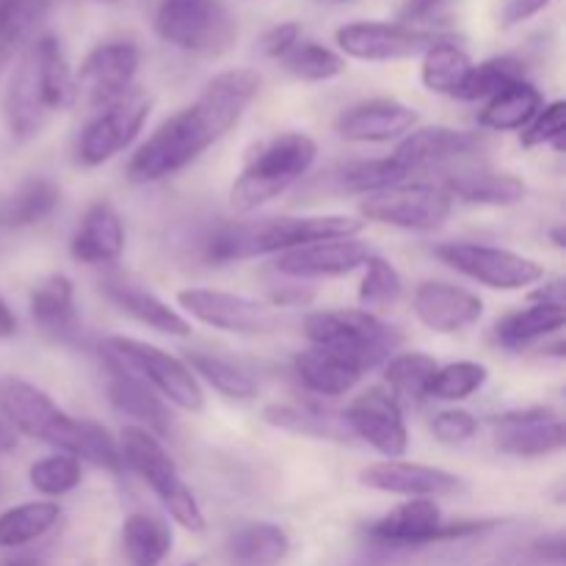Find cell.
<instances>
[{
    "label": "cell",
    "mask_w": 566,
    "mask_h": 566,
    "mask_svg": "<svg viewBox=\"0 0 566 566\" xmlns=\"http://www.w3.org/2000/svg\"><path fill=\"white\" fill-rule=\"evenodd\" d=\"M260 83V75L249 66H235L210 77L191 105L160 122L158 130L133 153L127 177L133 182H158L186 169L241 122L258 97Z\"/></svg>",
    "instance_id": "obj_1"
},
{
    "label": "cell",
    "mask_w": 566,
    "mask_h": 566,
    "mask_svg": "<svg viewBox=\"0 0 566 566\" xmlns=\"http://www.w3.org/2000/svg\"><path fill=\"white\" fill-rule=\"evenodd\" d=\"M0 418L31 440L48 442L55 451L72 453L75 459L92 462L94 468L119 473V442L99 423L75 420L53 398L20 376H0Z\"/></svg>",
    "instance_id": "obj_2"
},
{
    "label": "cell",
    "mask_w": 566,
    "mask_h": 566,
    "mask_svg": "<svg viewBox=\"0 0 566 566\" xmlns=\"http://www.w3.org/2000/svg\"><path fill=\"white\" fill-rule=\"evenodd\" d=\"M77 103L75 70L59 36L42 33L31 39L20 53L3 99V116L9 136L17 144L36 138L53 114Z\"/></svg>",
    "instance_id": "obj_3"
},
{
    "label": "cell",
    "mask_w": 566,
    "mask_h": 566,
    "mask_svg": "<svg viewBox=\"0 0 566 566\" xmlns=\"http://www.w3.org/2000/svg\"><path fill=\"white\" fill-rule=\"evenodd\" d=\"M363 219L343 213L326 216H280V219L235 221L224 224L208 238L205 258L210 263H238V260L282 254L304 243L329 241V238H357Z\"/></svg>",
    "instance_id": "obj_4"
},
{
    "label": "cell",
    "mask_w": 566,
    "mask_h": 566,
    "mask_svg": "<svg viewBox=\"0 0 566 566\" xmlns=\"http://www.w3.org/2000/svg\"><path fill=\"white\" fill-rule=\"evenodd\" d=\"M318 147L307 133H280L258 144L230 188V205L238 213H249L274 202L293 182L313 169Z\"/></svg>",
    "instance_id": "obj_5"
},
{
    "label": "cell",
    "mask_w": 566,
    "mask_h": 566,
    "mask_svg": "<svg viewBox=\"0 0 566 566\" xmlns=\"http://www.w3.org/2000/svg\"><path fill=\"white\" fill-rule=\"evenodd\" d=\"M105 365L136 376L138 381L158 392L166 403H175L182 412H199L205 407V392L193 370L175 354L136 340V337H105L103 340Z\"/></svg>",
    "instance_id": "obj_6"
},
{
    "label": "cell",
    "mask_w": 566,
    "mask_h": 566,
    "mask_svg": "<svg viewBox=\"0 0 566 566\" xmlns=\"http://www.w3.org/2000/svg\"><path fill=\"white\" fill-rule=\"evenodd\" d=\"M119 453L122 464L130 468L153 490V495L158 497L160 506L169 512V517L177 525H182L186 531H193V534H199L205 528V514L199 509L197 497L188 490L175 459L166 453L158 437L133 423L125 426L119 437Z\"/></svg>",
    "instance_id": "obj_7"
},
{
    "label": "cell",
    "mask_w": 566,
    "mask_h": 566,
    "mask_svg": "<svg viewBox=\"0 0 566 566\" xmlns=\"http://www.w3.org/2000/svg\"><path fill=\"white\" fill-rule=\"evenodd\" d=\"M304 335L313 346L332 348L359 368L370 370L392 357L401 346V335L387 326L379 315L365 310H318L304 318Z\"/></svg>",
    "instance_id": "obj_8"
},
{
    "label": "cell",
    "mask_w": 566,
    "mask_h": 566,
    "mask_svg": "<svg viewBox=\"0 0 566 566\" xmlns=\"http://www.w3.org/2000/svg\"><path fill=\"white\" fill-rule=\"evenodd\" d=\"M495 523H475V520H459L446 523L440 506L431 497H409L407 503L387 512L385 517L374 520L365 528L370 545L387 553L420 551V547L446 545V542L468 539V536L484 534Z\"/></svg>",
    "instance_id": "obj_9"
},
{
    "label": "cell",
    "mask_w": 566,
    "mask_h": 566,
    "mask_svg": "<svg viewBox=\"0 0 566 566\" xmlns=\"http://www.w3.org/2000/svg\"><path fill=\"white\" fill-rule=\"evenodd\" d=\"M155 33L186 53L224 55L235 44L238 22L221 0H164Z\"/></svg>",
    "instance_id": "obj_10"
},
{
    "label": "cell",
    "mask_w": 566,
    "mask_h": 566,
    "mask_svg": "<svg viewBox=\"0 0 566 566\" xmlns=\"http://www.w3.org/2000/svg\"><path fill=\"white\" fill-rule=\"evenodd\" d=\"M434 254L448 269L459 271L468 280L492 287V291H523V287L542 282V276H545V269L534 258H525L512 249L486 247V243H440Z\"/></svg>",
    "instance_id": "obj_11"
},
{
    "label": "cell",
    "mask_w": 566,
    "mask_h": 566,
    "mask_svg": "<svg viewBox=\"0 0 566 566\" xmlns=\"http://www.w3.org/2000/svg\"><path fill=\"white\" fill-rule=\"evenodd\" d=\"M451 208L453 199L440 186L423 182H403L390 191L370 193L359 202V213L368 221L418 232H431L446 224Z\"/></svg>",
    "instance_id": "obj_12"
},
{
    "label": "cell",
    "mask_w": 566,
    "mask_h": 566,
    "mask_svg": "<svg viewBox=\"0 0 566 566\" xmlns=\"http://www.w3.org/2000/svg\"><path fill=\"white\" fill-rule=\"evenodd\" d=\"M149 111H153V97L144 92H136V88L130 94H125L119 103L99 111L83 127L81 138H77V160L83 166H99L105 160L116 158L119 153H125L136 142L138 133H142L144 122L149 119Z\"/></svg>",
    "instance_id": "obj_13"
},
{
    "label": "cell",
    "mask_w": 566,
    "mask_h": 566,
    "mask_svg": "<svg viewBox=\"0 0 566 566\" xmlns=\"http://www.w3.org/2000/svg\"><path fill=\"white\" fill-rule=\"evenodd\" d=\"M177 304L199 324L232 332V335H269L280 324L271 304L241 296V293L216 291V287H186L177 293Z\"/></svg>",
    "instance_id": "obj_14"
},
{
    "label": "cell",
    "mask_w": 566,
    "mask_h": 566,
    "mask_svg": "<svg viewBox=\"0 0 566 566\" xmlns=\"http://www.w3.org/2000/svg\"><path fill=\"white\" fill-rule=\"evenodd\" d=\"M138 64H142V53L133 42L116 39V42L97 44L75 72L77 99L99 111L119 103L125 94L133 92Z\"/></svg>",
    "instance_id": "obj_15"
},
{
    "label": "cell",
    "mask_w": 566,
    "mask_h": 566,
    "mask_svg": "<svg viewBox=\"0 0 566 566\" xmlns=\"http://www.w3.org/2000/svg\"><path fill=\"white\" fill-rule=\"evenodd\" d=\"M352 437L368 442L385 459H398L409 448V431L403 423L401 403L385 387H368L343 412Z\"/></svg>",
    "instance_id": "obj_16"
},
{
    "label": "cell",
    "mask_w": 566,
    "mask_h": 566,
    "mask_svg": "<svg viewBox=\"0 0 566 566\" xmlns=\"http://www.w3.org/2000/svg\"><path fill=\"white\" fill-rule=\"evenodd\" d=\"M437 33L418 31L403 22H348L337 28L335 42L346 55L359 61H403L423 55L437 42Z\"/></svg>",
    "instance_id": "obj_17"
},
{
    "label": "cell",
    "mask_w": 566,
    "mask_h": 566,
    "mask_svg": "<svg viewBox=\"0 0 566 566\" xmlns=\"http://www.w3.org/2000/svg\"><path fill=\"white\" fill-rule=\"evenodd\" d=\"M495 448L506 457L539 459L562 451L566 434L564 420L553 409H514L492 418Z\"/></svg>",
    "instance_id": "obj_18"
},
{
    "label": "cell",
    "mask_w": 566,
    "mask_h": 566,
    "mask_svg": "<svg viewBox=\"0 0 566 566\" xmlns=\"http://www.w3.org/2000/svg\"><path fill=\"white\" fill-rule=\"evenodd\" d=\"M370 254V247L359 238H329L276 254L274 269L291 280H326L363 269Z\"/></svg>",
    "instance_id": "obj_19"
},
{
    "label": "cell",
    "mask_w": 566,
    "mask_h": 566,
    "mask_svg": "<svg viewBox=\"0 0 566 566\" xmlns=\"http://www.w3.org/2000/svg\"><path fill=\"white\" fill-rule=\"evenodd\" d=\"M359 481L368 490L387 492V495L431 497V501L462 492V481L453 473H446L440 468H429V464L398 462V459L368 464V468L359 470Z\"/></svg>",
    "instance_id": "obj_20"
},
{
    "label": "cell",
    "mask_w": 566,
    "mask_h": 566,
    "mask_svg": "<svg viewBox=\"0 0 566 566\" xmlns=\"http://www.w3.org/2000/svg\"><path fill=\"white\" fill-rule=\"evenodd\" d=\"M418 111L390 97L365 99L343 111L335 122L337 136L346 142H392L418 127Z\"/></svg>",
    "instance_id": "obj_21"
},
{
    "label": "cell",
    "mask_w": 566,
    "mask_h": 566,
    "mask_svg": "<svg viewBox=\"0 0 566 566\" xmlns=\"http://www.w3.org/2000/svg\"><path fill=\"white\" fill-rule=\"evenodd\" d=\"M481 147H484V138L479 133L453 130V127H420V130H412L403 136V142L398 144L392 158L409 175H418V171L431 169V166H446L470 158Z\"/></svg>",
    "instance_id": "obj_22"
},
{
    "label": "cell",
    "mask_w": 566,
    "mask_h": 566,
    "mask_svg": "<svg viewBox=\"0 0 566 566\" xmlns=\"http://www.w3.org/2000/svg\"><path fill=\"white\" fill-rule=\"evenodd\" d=\"M412 310L426 329L437 335H453L479 324L484 315V302L475 293L448 282H423L412 298Z\"/></svg>",
    "instance_id": "obj_23"
},
{
    "label": "cell",
    "mask_w": 566,
    "mask_h": 566,
    "mask_svg": "<svg viewBox=\"0 0 566 566\" xmlns=\"http://www.w3.org/2000/svg\"><path fill=\"white\" fill-rule=\"evenodd\" d=\"M70 252L77 263L105 265L116 263L125 252V227L119 213L108 199H97L88 205L81 224L75 227L70 241Z\"/></svg>",
    "instance_id": "obj_24"
},
{
    "label": "cell",
    "mask_w": 566,
    "mask_h": 566,
    "mask_svg": "<svg viewBox=\"0 0 566 566\" xmlns=\"http://www.w3.org/2000/svg\"><path fill=\"white\" fill-rule=\"evenodd\" d=\"M103 293L119 313L130 315L136 324L149 326V329L160 332V335H191V324L175 307H169L164 298H158L147 287L136 285V282L125 280V276H108V280H103Z\"/></svg>",
    "instance_id": "obj_25"
},
{
    "label": "cell",
    "mask_w": 566,
    "mask_h": 566,
    "mask_svg": "<svg viewBox=\"0 0 566 566\" xmlns=\"http://www.w3.org/2000/svg\"><path fill=\"white\" fill-rule=\"evenodd\" d=\"M28 310L42 335L59 343H72L81 335V318L75 310V287L70 276L53 274L44 276L28 298Z\"/></svg>",
    "instance_id": "obj_26"
},
{
    "label": "cell",
    "mask_w": 566,
    "mask_h": 566,
    "mask_svg": "<svg viewBox=\"0 0 566 566\" xmlns=\"http://www.w3.org/2000/svg\"><path fill=\"white\" fill-rule=\"evenodd\" d=\"M111 379H108V398L122 415L133 418L138 429H147L149 434L166 437L171 431V412L169 403L158 396L155 390H149L144 381H138L136 376L125 374V370L108 365Z\"/></svg>",
    "instance_id": "obj_27"
},
{
    "label": "cell",
    "mask_w": 566,
    "mask_h": 566,
    "mask_svg": "<svg viewBox=\"0 0 566 566\" xmlns=\"http://www.w3.org/2000/svg\"><path fill=\"white\" fill-rule=\"evenodd\" d=\"M293 368H296L298 381L307 387L310 392L324 398H337L346 396L357 387V381L363 379V368L357 363H352L343 354L332 352V348L313 346L307 352L298 354L293 359Z\"/></svg>",
    "instance_id": "obj_28"
},
{
    "label": "cell",
    "mask_w": 566,
    "mask_h": 566,
    "mask_svg": "<svg viewBox=\"0 0 566 566\" xmlns=\"http://www.w3.org/2000/svg\"><path fill=\"white\" fill-rule=\"evenodd\" d=\"M451 199L468 205H490V208H509L525 199V182L517 175L495 169H468L451 175L442 186Z\"/></svg>",
    "instance_id": "obj_29"
},
{
    "label": "cell",
    "mask_w": 566,
    "mask_h": 566,
    "mask_svg": "<svg viewBox=\"0 0 566 566\" xmlns=\"http://www.w3.org/2000/svg\"><path fill=\"white\" fill-rule=\"evenodd\" d=\"M287 553L291 539L274 523H247L227 536V556L235 566H280Z\"/></svg>",
    "instance_id": "obj_30"
},
{
    "label": "cell",
    "mask_w": 566,
    "mask_h": 566,
    "mask_svg": "<svg viewBox=\"0 0 566 566\" xmlns=\"http://www.w3.org/2000/svg\"><path fill=\"white\" fill-rule=\"evenodd\" d=\"M542 105H545V97H542L539 88L531 81H517L503 88V92H497L495 97L486 99L479 114V125L497 133L523 130L539 114Z\"/></svg>",
    "instance_id": "obj_31"
},
{
    "label": "cell",
    "mask_w": 566,
    "mask_h": 566,
    "mask_svg": "<svg viewBox=\"0 0 566 566\" xmlns=\"http://www.w3.org/2000/svg\"><path fill=\"white\" fill-rule=\"evenodd\" d=\"M61 202V191L48 177H31L17 186L9 197H0V227L22 230L48 219Z\"/></svg>",
    "instance_id": "obj_32"
},
{
    "label": "cell",
    "mask_w": 566,
    "mask_h": 566,
    "mask_svg": "<svg viewBox=\"0 0 566 566\" xmlns=\"http://www.w3.org/2000/svg\"><path fill=\"white\" fill-rule=\"evenodd\" d=\"M171 528L155 514L136 512L122 523V551L130 566H160L171 553Z\"/></svg>",
    "instance_id": "obj_33"
},
{
    "label": "cell",
    "mask_w": 566,
    "mask_h": 566,
    "mask_svg": "<svg viewBox=\"0 0 566 566\" xmlns=\"http://www.w3.org/2000/svg\"><path fill=\"white\" fill-rule=\"evenodd\" d=\"M61 520V506L53 501L20 503L0 514V551H22L42 539Z\"/></svg>",
    "instance_id": "obj_34"
},
{
    "label": "cell",
    "mask_w": 566,
    "mask_h": 566,
    "mask_svg": "<svg viewBox=\"0 0 566 566\" xmlns=\"http://www.w3.org/2000/svg\"><path fill=\"white\" fill-rule=\"evenodd\" d=\"M50 11V0H0V75Z\"/></svg>",
    "instance_id": "obj_35"
},
{
    "label": "cell",
    "mask_w": 566,
    "mask_h": 566,
    "mask_svg": "<svg viewBox=\"0 0 566 566\" xmlns=\"http://www.w3.org/2000/svg\"><path fill=\"white\" fill-rule=\"evenodd\" d=\"M263 418L265 423L276 426V429L282 431H291V434L318 437V440H335V442L352 440V431H348L343 415L324 412V409L274 403V407L265 409Z\"/></svg>",
    "instance_id": "obj_36"
},
{
    "label": "cell",
    "mask_w": 566,
    "mask_h": 566,
    "mask_svg": "<svg viewBox=\"0 0 566 566\" xmlns=\"http://www.w3.org/2000/svg\"><path fill=\"white\" fill-rule=\"evenodd\" d=\"M564 326V307L534 302L528 310L506 315L495 324V340L506 348H525L539 337L553 335Z\"/></svg>",
    "instance_id": "obj_37"
},
{
    "label": "cell",
    "mask_w": 566,
    "mask_h": 566,
    "mask_svg": "<svg viewBox=\"0 0 566 566\" xmlns=\"http://www.w3.org/2000/svg\"><path fill=\"white\" fill-rule=\"evenodd\" d=\"M470 66H473V61H470V55L464 53V48H459L453 39L440 36L423 53L420 77H423V86L429 88V92L451 94V97H457L464 77H468Z\"/></svg>",
    "instance_id": "obj_38"
},
{
    "label": "cell",
    "mask_w": 566,
    "mask_h": 566,
    "mask_svg": "<svg viewBox=\"0 0 566 566\" xmlns=\"http://www.w3.org/2000/svg\"><path fill=\"white\" fill-rule=\"evenodd\" d=\"M437 370V359L429 354L420 352H407L390 357L385 370V381L390 396L398 403H423L429 398V381Z\"/></svg>",
    "instance_id": "obj_39"
},
{
    "label": "cell",
    "mask_w": 566,
    "mask_h": 566,
    "mask_svg": "<svg viewBox=\"0 0 566 566\" xmlns=\"http://www.w3.org/2000/svg\"><path fill=\"white\" fill-rule=\"evenodd\" d=\"M188 368L193 370L197 379H205L216 392H221L224 398L232 401H249V398L258 396V385H254L252 376L243 368L232 365L230 359L216 357V354L205 352H191L188 354Z\"/></svg>",
    "instance_id": "obj_40"
},
{
    "label": "cell",
    "mask_w": 566,
    "mask_h": 566,
    "mask_svg": "<svg viewBox=\"0 0 566 566\" xmlns=\"http://www.w3.org/2000/svg\"><path fill=\"white\" fill-rule=\"evenodd\" d=\"M517 81H525L523 61L512 59V55H495V59H486L481 61V64L470 66L468 77H464L457 97L468 99V103H475V99H490Z\"/></svg>",
    "instance_id": "obj_41"
},
{
    "label": "cell",
    "mask_w": 566,
    "mask_h": 566,
    "mask_svg": "<svg viewBox=\"0 0 566 566\" xmlns=\"http://www.w3.org/2000/svg\"><path fill=\"white\" fill-rule=\"evenodd\" d=\"M365 274L363 282H359V310L365 313L376 315V313H385V310L396 307L398 298L403 293V282L401 274L396 271V265L390 263L387 258H379V254H370L368 263L363 265Z\"/></svg>",
    "instance_id": "obj_42"
},
{
    "label": "cell",
    "mask_w": 566,
    "mask_h": 566,
    "mask_svg": "<svg viewBox=\"0 0 566 566\" xmlns=\"http://www.w3.org/2000/svg\"><path fill=\"white\" fill-rule=\"evenodd\" d=\"M280 64L291 72L293 77L307 83H321L332 81V77L340 75L346 70V61L340 53L324 48L318 42H298L287 50L280 59Z\"/></svg>",
    "instance_id": "obj_43"
},
{
    "label": "cell",
    "mask_w": 566,
    "mask_h": 566,
    "mask_svg": "<svg viewBox=\"0 0 566 566\" xmlns=\"http://www.w3.org/2000/svg\"><path fill=\"white\" fill-rule=\"evenodd\" d=\"M340 177L346 191L370 197V193H381V191H390V188L396 186H403V182H409V177L412 175H409V171L392 158V155H387V158L357 160V164L346 166Z\"/></svg>",
    "instance_id": "obj_44"
},
{
    "label": "cell",
    "mask_w": 566,
    "mask_h": 566,
    "mask_svg": "<svg viewBox=\"0 0 566 566\" xmlns=\"http://www.w3.org/2000/svg\"><path fill=\"white\" fill-rule=\"evenodd\" d=\"M486 379H490L486 365L470 363V359L437 365L434 376L429 381V398H437V401H464L473 392H479L486 385Z\"/></svg>",
    "instance_id": "obj_45"
},
{
    "label": "cell",
    "mask_w": 566,
    "mask_h": 566,
    "mask_svg": "<svg viewBox=\"0 0 566 566\" xmlns=\"http://www.w3.org/2000/svg\"><path fill=\"white\" fill-rule=\"evenodd\" d=\"M83 479L81 459H75L72 453H50V457L36 459L28 470V481L36 492H42L44 497H61L70 495Z\"/></svg>",
    "instance_id": "obj_46"
},
{
    "label": "cell",
    "mask_w": 566,
    "mask_h": 566,
    "mask_svg": "<svg viewBox=\"0 0 566 566\" xmlns=\"http://www.w3.org/2000/svg\"><path fill=\"white\" fill-rule=\"evenodd\" d=\"M564 99H553V103L542 105L539 114L523 127V147H545L553 144L556 149H564V133H566V119H564Z\"/></svg>",
    "instance_id": "obj_47"
},
{
    "label": "cell",
    "mask_w": 566,
    "mask_h": 566,
    "mask_svg": "<svg viewBox=\"0 0 566 566\" xmlns=\"http://www.w3.org/2000/svg\"><path fill=\"white\" fill-rule=\"evenodd\" d=\"M475 431H479V420L464 409H446L431 420V434L442 446H459V442L473 440Z\"/></svg>",
    "instance_id": "obj_48"
},
{
    "label": "cell",
    "mask_w": 566,
    "mask_h": 566,
    "mask_svg": "<svg viewBox=\"0 0 566 566\" xmlns=\"http://www.w3.org/2000/svg\"><path fill=\"white\" fill-rule=\"evenodd\" d=\"M298 42H302V25L298 22H280L260 36V50H263L265 59L280 61Z\"/></svg>",
    "instance_id": "obj_49"
},
{
    "label": "cell",
    "mask_w": 566,
    "mask_h": 566,
    "mask_svg": "<svg viewBox=\"0 0 566 566\" xmlns=\"http://www.w3.org/2000/svg\"><path fill=\"white\" fill-rule=\"evenodd\" d=\"M553 0H506L501 9V25L503 28H514L520 22L531 20L536 17L539 11H545Z\"/></svg>",
    "instance_id": "obj_50"
},
{
    "label": "cell",
    "mask_w": 566,
    "mask_h": 566,
    "mask_svg": "<svg viewBox=\"0 0 566 566\" xmlns=\"http://www.w3.org/2000/svg\"><path fill=\"white\" fill-rule=\"evenodd\" d=\"M446 3L448 0H403L398 17H401L403 25H412V22L429 20V17L437 14V11H440Z\"/></svg>",
    "instance_id": "obj_51"
},
{
    "label": "cell",
    "mask_w": 566,
    "mask_h": 566,
    "mask_svg": "<svg viewBox=\"0 0 566 566\" xmlns=\"http://www.w3.org/2000/svg\"><path fill=\"white\" fill-rule=\"evenodd\" d=\"M531 302H542V304H558L564 307V285L562 282H551V285L539 287V291L531 293Z\"/></svg>",
    "instance_id": "obj_52"
},
{
    "label": "cell",
    "mask_w": 566,
    "mask_h": 566,
    "mask_svg": "<svg viewBox=\"0 0 566 566\" xmlns=\"http://www.w3.org/2000/svg\"><path fill=\"white\" fill-rule=\"evenodd\" d=\"M0 566H42V558L33 556V553L11 551L6 556H0Z\"/></svg>",
    "instance_id": "obj_53"
},
{
    "label": "cell",
    "mask_w": 566,
    "mask_h": 566,
    "mask_svg": "<svg viewBox=\"0 0 566 566\" xmlns=\"http://www.w3.org/2000/svg\"><path fill=\"white\" fill-rule=\"evenodd\" d=\"M14 332H17L14 313H11L9 304L0 298V340H9V337H14Z\"/></svg>",
    "instance_id": "obj_54"
},
{
    "label": "cell",
    "mask_w": 566,
    "mask_h": 566,
    "mask_svg": "<svg viewBox=\"0 0 566 566\" xmlns=\"http://www.w3.org/2000/svg\"><path fill=\"white\" fill-rule=\"evenodd\" d=\"M17 448V431L0 418V453H9Z\"/></svg>",
    "instance_id": "obj_55"
},
{
    "label": "cell",
    "mask_w": 566,
    "mask_h": 566,
    "mask_svg": "<svg viewBox=\"0 0 566 566\" xmlns=\"http://www.w3.org/2000/svg\"><path fill=\"white\" fill-rule=\"evenodd\" d=\"M293 302H296V304H304V302H310V298H313V293H293ZM287 302V296H274V304H280V307H282V304H285Z\"/></svg>",
    "instance_id": "obj_56"
},
{
    "label": "cell",
    "mask_w": 566,
    "mask_h": 566,
    "mask_svg": "<svg viewBox=\"0 0 566 566\" xmlns=\"http://www.w3.org/2000/svg\"><path fill=\"white\" fill-rule=\"evenodd\" d=\"M103 3H116V0H103Z\"/></svg>",
    "instance_id": "obj_57"
},
{
    "label": "cell",
    "mask_w": 566,
    "mask_h": 566,
    "mask_svg": "<svg viewBox=\"0 0 566 566\" xmlns=\"http://www.w3.org/2000/svg\"><path fill=\"white\" fill-rule=\"evenodd\" d=\"M182 566H199V564H197V562H193V564H182Z\"/></svg>",
    "instance_id": "obj_58"
},
{
    "label": "cell",
    "mask_w": 566,
    "mask_h": 566,
    "mask_svg": "<svg viewBox=\"0 0 566 566\" xmlns=\"http://www.w3.org/2000/svg\"><path fill=\"white\" fill-rule=\"evenodd\" d=\"M340 3H343V0H340Z\"/></svg>",
    "instance_id": "obj_59"
}]
</instances>
